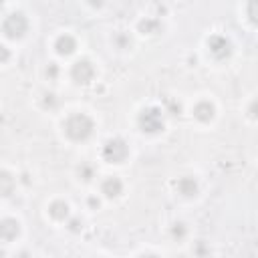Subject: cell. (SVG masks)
Listing matches in <instances>:
<instances>
[{
    "mask_svg": "<svg viewBox=\"0 0 258 258\" xmlns=\"http://www.w3.org/2000/svg\"><path fill=\"white\" fill-rule=\"evenodd\" d=\"M93 127H95V125H93L91 117H87L85 113H77V115H73V117L67 119L64 131H67V135H69L71 139L83 141V139H87V137L93 133Z\"/></svg>",
    "mask_w": 258,
    "mask_h": 258,
    "instance_id": "obj_1",
    "label": "cell"
},
{
    "mask_svg": "<svg viewBox=\"0 0 258 258\" xmlns=\"http://www.w3.org/2000/svg\"><path fill=\"white\" fill-rule=\"evenodd\" d=\"M10 58V52H8V48L6 46H0V62H6Z\"/></svg>",
    "mask_w": 258,
    "mask_h": 258,
    "instance_id": "obj_19",
    "label": "cell"
},
{
    "mask_svg": "<svg viewBox=\"0 0 258 258\" xmlns=\"http://www.w3.org/2000/svg\"><path fill=\"white\" fill-rule=\"evenodd\" d=\"M105 0H89V4H93V6H101Z\"/></svg>",
    "mask_w": 258,
    "mask_h": 258,
    "instance_id": "obj_23",
    "label": "cell"
},
{
    "mask_svg": "<svg viewBox=\"0 0 258 258\" xmlns=\"http://www.w3.org/2000/svg\"><path fill=\"white\" fill-rule=\"evenodd\" d=\"M71 75H73V79H75L77 83L85 85V83H89V81L93 79L95 69H93V64H91L89 60H77V62L73 64V69H71Z\"/></svg>",
    "mask_w": 258,
    "mask_h": 258,
    "instance_id": "obj_5",
    "label": "cell"
},
{
    "mask_svg": "<svg viewBox=\"0 0 258 258\" xmlns=\"http://www.w3.org/2000/svg\"><path fill=\"white\" fill-rule=\"evenodd\" d=\"M139 127L147 133H157L159 129H163V115H161V109H145L141 115H139Z\"/></svg>",
    "mask_w": 258,
    "mask_h": 258,
    "instance_id": "obj_3",
    "label": "cell"
},
{
    "mask_svg": "<svg viewBox=\"0 0 258 258\" xmlns=\"http://www.w3.org/2000/svg\"><path fill=\"white\" fill-rule=\"evenodd\" d=\"M171 234H173V238H183V236H185V228H183V224H175L173 230H171Z\"/></svg>",
    "mask_w": 258,
    "mask_h": 258,
    "instance_id": "obj_15",
    "label": "cell"
},
{
    "mask_svg": "<svg viewBox=\"0 0 258 258\" xmlns=\"http://www.w3.org/2000/svg\"><path fill=\"white\" fill-rule=\"evenodd\" d=\"M194 115H196L198 121H204V123H206V121H210V119L214 117V105L208 103V101H202V103L196 105Z\"/></svg>",
    "mask_w": 258,
    "mask_h": 258,
    "instance_id": "obj_10",
    "label": "cell"
},
{
    "mask_svg": "<svg viewBox=\"0 0 258 258\" xmlns=\"http://www.w3.org/2000/svg\"><path fill=\"white\" fill-rule=\"evenodd\" d=\"M12 189H14V179H12V175L6 173V171H0V198L10 196Z\"/></svg>",
    "mask_w": 258,
    "mask_h": 258,
    "instance_id": "obj_12",
    "label": "cell"
},
{
    "mask_svg": "<svg viewBox=\"0 0 258 258\" xmlns=\"http://www.w3.org/2000/svg\"><path fill=\"white\" fill-rule=\"evenodd\" d=\"M18 232H20V226H18L16 220L6 218V220L0 222V238H4V240H14V238L18 236Z\"/></svg>",
    "mask_w": 258,
    "mask_h": 258,
    "instance_id": "obj_7",
    "label": "cell"
},
{
    "mask_svg": "<svg viewBox=\"0 0 258 258\" xmlns=\"http://www.w3.org/2000/svg\"><path fill=\"white\" fill-rule=\"evenodd\" d=\"M79 173L83 175V179H91V175H93V169H91L89 165H83V167H79Z\"/></svg>",
    "mask_w": 258,
    "mask_h": 258,
    "instance_id": "obj_17",
    "label": "cell"
},
{
    "mask_svg": "<svg viewBox=\"0 0 258 258\" xmlns=\"http://www.w3.org/2000/svg\"><path fill=\"white\" fill-rule=\"evenodd\" d=\"M101 189H103V194H105L107 198H117V196L123 191V183H121L119 177H107V179L103 181Z\"/></svg>",
    "mask_w": 258,
    "mask_h": 258,
    "instance_id": "obj_9",
    "label": "cell"
},
{
    "mask_svg": "<svg viewBox=\"0 0 258 258\" xmlns=\"http://www.w3.org/2000/svg\"><path fill=\"white\" fill-rule=\"evenodd\" d=\"M28 28V22L26 18L20 14V12H14V14H8L4 24H2V30L8 38H20Z\"/></svg>",
    "mask_w": 258,
    "mask_h": 258,
    "instance_id": "obj_2",
    "label": "cell"
},
{
    "mask_svg": "<svg viewBox=\"0 0 258 258\" xmlns=\"http://www.w3.org/2000/svg\"><path fill=\"white\" fill-rule=\"evenodd\" d=\"M42 105H44V107H54V105H56V99H54V95H52V93H46V95H44V101H42Z\"/></svg>",
    "mask_w": 258,
    "mask_h": 258,
    "instance_id": "obj_16",
    "label": "cell"
},
{
    "mask_svg": "<svg viewBox=\"0 0 258 258\" xmlns=\"http://www.w3.org/2000/svg\"><path fill=\"white\" fill-rule=\"evenodd\" d=\"M208 46H210V52L216 56V58H224L230 54V42L224 38V36H212L208 40Z\"/></svg>",
    "mask_w": 258,
    "mask_h": 258,
    "instance_id": "obj_6",
    "label": "cell"
},
{
    "mask_svg": "<svg viewBox=\"0 0 258 258\" xmlns=\"http://www.w3.org/2000/svg\"><path fill=\"white\" fill-rule=\"evenodd\" d=\"M2 4H4V0H0V8H2Z\"/></svg>",
    "mask_w": 258,
    "mask_h": 258,
    "instance_id": "obj_24",
    "label": "cell"
},
{
    "mask_svg": "<svg viewBox=\"0 0 258 258\" xmlns=\"http://www.w3.org/2000/svg\"><path fill=\"white\" fill-rule=\"evenodd\" d=\"M177 191L181 194V196H194L196 191H198V183H196V179L194 177H181L179 181H177Z\"/></svg>",
    "mask_w": 258,
    "mask_h": 258,
    "instance_id": "obj_11",
    "label": "cell"
},
{
    "mask_svg": "<svg viewBox=\"0 0 258 258\" xmlns=\"http://www.w3.org/2000/svg\"><path fill=\"white\" fill-rule=\"evenodd\" d=\"M48 212H50L52 218H56V220H64V218L69 216V206H67L64 202H52Z\"/></svg>",
    "mask_w": 258,
    "mask_h": 258,
    "instance_id": "obj_13",
    "label": "cell"
},
{
    "mask_svg": "<svg viewBox=\"0 0 258 258\" xmlns=\"http://www.w3.org/2000/svg\"><path fill=\"white\" fill-rule=\"evenodd\" d=\"M81 228H83V224H81V220H73V222H71V230H73V232H79Z\"/></svg>",
    "mask_w": 258,
    "mask_h": 258,
    "instance_id": "obj_21",
    "label": "cell"
},
{
    "mask_svg": "<svg viewBox=\"0 0 258 258\" xmlns=\"http://www.w3.org/2000/svg\"><path fill=\"white\" fill-rule=\"evenodd\" d=\"M169 109H171V115H177V113H179V103L169 101Z\"/></svg>",
    "mask_w": 258,
    "mask_h": 258,
    "instance_id": "obj_22",
    "label": "cell"
},
{
    "mask_svg": "<svg viewBox=\"0 0 258 258\" xmlns=\"http://www.w3.org/2000/svg\"><path fill=\"white\" fill-rule=\"evenodd\" d=\"M254 6H256V0H250V4H248V16H250L252 22H256V10H254Z\"/></svg>",
    "mask_w": 258,
    "mask_h": 258,
    "instance_id": "obj_18",
    "label": "cell"
},
{
    "mask_svg": "<svg viewBox=\"0 0 258 258\" xmlns=\"http://www.w3.org/2000/svg\"><path fill=\"white\" fill-rule=\"evenodd\" d=\"M54 48H56L58 54H64V56H67V54H73L75 48H77V40H75L73 36H69V34H62V36L56 38Z\"/></svg>",
    "mask_w": 258,
    "mask_h": 258,
    "instance_id": "obj_8",
    "label": "cell"
},
{
    "mask_svg": "<svg viewBox=\"0 0 258 258\" xmlns=\"http://www.w3.org/2000/svg\"><path fill=\"white\" fill-rule=\"evenodd\" d=\"M129 149H127V143L123 139H109L103 147V157L109 161V163H121L125 161Z\"/></svg>",
    "mask_w": 258,
    "mask_h": 258,
    "instance_id": "obj_4",
    "label": "cell"
},
{
    "mask_svg": "<svg viewBox=\"0 0 258 258\" xmlns=\"http://www.w3.org/2000/svg\"><path fill=\"white\" fill-rule=\"evenodd\" d=\"M139 28H141L143 32H149V34H151V32H155V30L159 28V22H157V20H143V22L139 24Z\"/></svg>",
    "mask_w": 258,
    "mask_h": 258,
    "instance_id": "obj_14",
    "label": "cell"
},
{
    "mask_svg": "<svg viewBox=\"0 0 258 258\" xmlns=\"http://www.w3.org/2000/svg\"><path fill=\"white\" fill-rule=\"evenodd\" d=\"M56 73H58V69H56V64H50V67L46 69V75H48L50 79H54V77H56Z\"/></svg>",
    "mask_w": 258,
    "mask_h": 258,
    "instance_id": "obj_20",
    "label": "cell"
}]
</instances>
